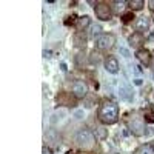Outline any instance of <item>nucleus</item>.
<instances>
[{"mask_svg":"<svg viewBox=\"0 0 154 154\" xmlns=\"http://www.w3.org/2000/svg\"><path fill=\"white\" fill-rule=\"evenodd\" d=\"M97 119L105 125L116 123L119 120V106H117V103L109 100V99L102 100V103L99 106V111H97Z\"/></svg>","mask_w":154,"mask_h":154,"instance_id":"nucleus-1","label":"nucleus"},{"mask_svg":"<svg viewBox=\"0 0 154 154\" xmlns=\"http://www.w3.org/2000/svg\"><path fill=\"white\" fill-rule=\"evenodd\" d=\"M96 139L97 137L93 131L83 128V130H80L75 136V145L83 151H93L96 148Z\"/></svg>","mask_w":154,"mask_h":154,"instance_id":"nucleus-2","label":"nucleus"},{"mask_svg":"<svg viewBox=\"0 0 154 154\" xmlns=\"http://www.w3.org/2000/svg\"><path fill=\"white\" fill-rule=\"evenodd\" d=\"M128 126L134 136H143L145 134V122H143V117H140L137 114H133L130 119H128Z\"/></svg>","mask_w":154,"mask_h":154,"instance_id":"nucleus-3","label":"nucleus"},{"mask_svg":"<svg viewBox=\"0 0 154 154\" xmlns=\"http://www.w3.org/2000/svg\"><path fill=\"white\" fill-rule=\"evenodd\" d=\"M116 43V35L114 34H100L96 37V48L100 51H108Z\"/></svg>","mask_w":154,"mask_h":154,"instance_id":"nucleus-4","label":"nucleus"},{"mask_svg":"<svg viewBox=\"0 0 154 154\" xmlns=\"http://www.w3.org/2000/svg\"><path fill=\"white\" fill-rule=\"evenodd\" d=\"M94 11H96L97 19H99V20H102V22L109 20V19H111V16H112L111 6H109L108 3H105V2H99V3H96Z\"/></svg>","mask_w":154,"mask_h":154,"instance_id":"nucleus-5","label":"nucleus"},{"mask_svg":"<svg viewBox=\"0 0 154 154\" xmlns=\"http://www.w3.org/2000/svg\"><path fill=\"white\" fill-rule=\"evenodd\" d=\"M56 100L62 106H74L75 105V96L72 93H59Z\"/></svg>","mask_w":154,"mask_h":154,"instance_id":"nucleus-6","label":"nucleus"},{"mask_svg":"<svg viewBox=\"0 0 154 154\" xmlns=\"http://www.w3.org/2000/svg\"><path fill=\"white\" fill-rule=\"evenodd\" d=\"M72 94L75 96V99H85L88 94V85L82 80H77L72 85Z\"/></svg>","mask_w":154,"mask_h":154,"instance_id":"nucleus-7","label":"nucleus"},{"mask_svg":"<svg viewBox=\"0 0 154 154\" xmlns=\"http://www.w3.org/2000/svg\"><path fill=\"white\" fill-rule=\"evenodd\" d=\"M136 57H137V60L142 63V65H145V66H148L149 63H151V53L148 49H139L137 51V54H136Z\"/></svg>","mask_w":154,"mask_h":154,"instance_id":"nucleus-8","label":"nucleus"},{"mask_svg":"<svg viewBox=\"0 0 154 154\" xmlns=\"http://www.w3.org/2000/svg\"><path fill=\"white\" fill-rule=\"evenodd\" d=\"M105 69L111 74H117L119 72V62L116 57H108L105 60Z\"/></svg>","mask_w":154,"mask_h":154,"instance_id":"nucleus-9","label":"nucleus"},{"mask_svg":"<svg viewBox=\"0 0 154 154\" xmlns=\"http://www.w3.org/2000/svg\"><path fill=\"white\" fill-rule=\"evenodd\" d=\"M149 25H151V20L148 17H140L136 22V29H137V32L143 34V32H146L149 29Z\"/></svg>","mask_w":154,"mask_h":154,"instance_id":"nucleus-10","label":"nucleus"},{"mask_svg":"<svg viewBox=\"0 0 154 154\" xmlns=\"http://www.w3.org/2000/svg\"><path fill=\"white\" fill-rule=\"evenodd\" d=\"M119 93H120V97H122L123 100H126V102H131L133 97H134L131 88L128 86V85H125V83H122V85L119 86Z\"/></svg>","mask_w":154,"mask_h":154,"instance_id":"nucleus-11","label":"nucleus"},{"mask_svg":"<svg viewBox=\"0 0 154 154\" xmlns=\"http://www.w3.org/2000/svg\"><path fill=\"white\" fill-rule=\"evenodd\" d=\"M128 42H130V46H133V48H139L140 45L143 43V35L140 34V32H134V34L130 35Z\"/></svg>","mask_w":154,"mask_h":154,"instance_id":"nucleus-12","label":"nucleus"},{"mask_svg":"<svg viewBox=\"0 0 154 154\" xmlns=\"http://www.w3.org/2000/svg\"><path fill=\"white\" fill-rule=\"evenodd\" d=\"M89 23H91V19H89L88 16H82V17L77 19V28L82 31V29H85L86 26H89Z\"/></svg>","mask_w":154,"mask_h":154,"instance_id":"nucleus-13","label":"nucleus"},{"mask_svg":"<svg viewBox=\"0 0 154 154\" xmlns=\"http://www.w3.org/2000/svg\"><path fill=\"white\" fill-rule=\"evenodd\" d=\"M85 42H86V37L83 35L82 31H79V32L74 35V43H75L77 46H85Z\"/></svg>","mask_w":154,"mask_h":154,"instance_id":"nucleus-14","label":"nucleus"},{"mask_svg":"<svg viewBox=\"0 0 154 154\" xmlns=\"http://www.w3.org/2000/svg\"><path fill=\"white\" fill-rule=\"evenodd\" d=\"M128 5H130V8L133 11H140L143 8V2H142V0H131V2H128Z\"/></svg>","mask_w":154,"mask_h":154,"instance_id":"nucleus-15","label":"nucleus"},{"mask_svg":"<svg viewBox=\"0 0 154 154\" xmlns=\"http://www.w3.org/2000/svg\"><path fill=\"white\" fill-rule=\"evenodd\" d=\"M136 154H154V148H152V145H142L137 149Z\"/></svg>","mask_w":154,"mask_h":154,"instance_id":"nucleus-16","label":"nucleus"},{"mask_svg":"<svg viewBox=\"0 0 154 154\" xmlns=\"http://www.w3.org/2000/svg\"><path fill=\"white\" fill-rule=\"evenodd\" d=\"M96 137L97 139H106L108 137V130H105L103 126H100V128H96Z\"/></svg>","mask_w":154,"mask_h":154,"instance_id":"nucleus-17","label":"nucleus"},{"mask_svg":"<svg viewBox=\"0 0 154 154\" xmlns=\"http://www.w3.org/2000/svg\"><path fill=\"white\" fill-rule=\"evenodd\" d=\"M125 2H114L112 3V6H114V11H116V14H119L120 11H123V8H125Z\"/></svg>","mask_w":154,"mask_h":154,"instance_id":"nucleus-18","label":"nucleus"},{"mask_svg":"<svg viewBox=\"0 0 154 154\" xmlns=\"http://www.w3.org/2000/svg\"><path fill=\"white\" fill-rule=\"evenodd\" d=\"M74 117H75V119H83V117H85V111H83V109H77V111L74 112Z\"/></svg>","mask_w":154,"mask_h":154,"instance_id":"nucleus-19","label":"nucleus"},{"mask_svg":"<svg viewBox=\"0 0 154 154\" xmlns=\"http://www.w3.org/2000/svg\"><path fill=\"white\" fill-rule=\"evenodd\" d=\"M131 19H134V16H133V12H128V14H125V16L122 17V20H123V22H130Z\"/></svg>","mask_w":154,"mask_h":154,"instance_id":"nucleus-20","label":"nucleus"},{"mask_svg":"<svg viewBox=\"0 0 154 154\" xmlns=\"http://www.w3.org/2000/svg\"><path fill=\"white\" fill-rule=\"evenodd\" d=\"M120 53H122L125 57H130V53H128V49H125V48H120Z\"/></svg>","mask_w":154,"mask_h":154,"instance_id":"nucleus-21","label":"nucleus"},{"mask_svg":"<svg viewBox=\"0 0 154 154\" xmlns=\"http://www.w3.org/2000/svg\"><path fill=\"white\" fill-rule=\"evenodd\" d=\"M148 6H149L151 11H154V0H149V2H148Z\"/></svg>","mask_w":154,"mask_h":154,"instance_id":"nucleus-22","label":"nucleus"},{"mask_svg":"<svg viewBox=\"0 0 154 154\" xmlns=\"http://www.w3.org/2000/svg\"><path fill=\"white\" fill-rule=\"evenodd\" d=\"M91 56H94V53ZM97 62H99V57H91V63H97Z\"/></svg>","mask_w":154,"mask_h":154,"instance_id":"nucleus-23","label":"nucleus"},{"mask_svg":"<svg viewBox=\"0 0 154 154\" xmlns=\"http://www.w3.org/2000/svg\"><path fill=\"white\" fill-rule=\"evenodd\" d=\"M134 83L136 85H142V80H140V79H134Z\"/></svg>","mask_w":154,"mask_h":154,"instance_id":"nucleus-24","label":"nucleus"},{"mask_svg":"<svg viewBox=\"0 0 154 154\" xmlns=\"http://www.w3.org/2000/svg\"><path fill=\"white\" fill-rule=\"evenodd\" d=\"M152 148H154V142H152Z\"/></svg>","mask_w":154,"mask_h":154,"instance_id":"nucleus-25","label":"nucleus"},{"mask_svg":"<svg viewBox=\"0 0 154 154\" xmlns=\"http://www.w3.org/2000/svg\"><path fill=\"white\" fill-rule=\"evenodd\" d=\"M152 22H154V19H152Z\"/></svg>","mask_w":154,"mask_h":154,"instance_id":"nucleus-26","label":"nucleus"}]
</instances>
